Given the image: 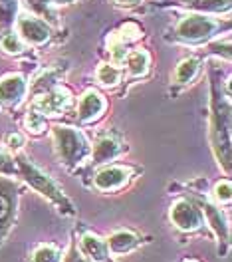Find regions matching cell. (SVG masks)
I'll list each match as a JSON object with an SVG mask.
<instances>
[{"label": "cell", "instance_id": "7402d4cb", "mask_svg": "<svg viewBox=\"0 0 232 262\" xmlns=\"http://www.w3.org/2000/svg\"><path fill=\"white\" fill-rule=\"evenodd\" d=\"M2 50H6L8 54H20L22 52V42L16 34H6L2 38Z\"/></svg>", "mask_w": 232, "mask_h": 262}, {"label": "cell", "instance_id": "83f0119b", "mask_svg": "<svg viewBox=\"0 0 232 262\" xmlns=\"http://www.w3.org/2000/svg\"><path fill=\"white\" fill-rule=\"evenodd\" d=\"M32 4L36 2H44V8H46V2H50V4H67V2H72V0H30Z\"/></svg>", "mask_w": 232, "mask_h": 262}, {"label": "cell", "instance_id": "5b68a950", "mask_svg": "<svg viewBox=\"0 0 232 262\" xmlns=\"http://www.w3.org/2000/svg\"><path fill=\"white\" fill-rule=\"evenodd\" d=\"M18 205V185L16 181L8 179L6 175L0 177V243L12 229L16 219Z\"/></svg>", "mask_w": 232, "mask_h": 262}, {"label": "cell", "instance_id": "f1b7e54d", "mask_svg": "<svg viewBox=\"0 0 232 262\" xmlns=\"http://www.w3.org/2000/svg\"><path fill=\"white\" fill-rule=\"evenodd\" d=\"M0 2H2V4H10V8H14V6H16V2H14V0H0Z\"/></svg>", "mask_w": 232, "mask_h": 262}, {"label": "cell", "instance_id": "ba28073f", "mask_svg": "<svg viewBox=\"0 0 232 262\" xmlns=\"http://www.w3.org/2000/svg\"><path fill=\"white\" fill-rule=\"evenodd\" d=\"M69 105V96L62 90H48L34 101V110L38 114L58 115Z\"/></svg>", "mask_w": 232, "mask_h": 262}, {"label": "cell", "instance_id": "ffe728a7", "mask_svg": "<svg viewBox=\"0 0 232 262\" xmlns=\"http://www.w3.org/2000/svg\"><path fill=\"white\" fill-rule=\"evenodd\" d=\"M119 70H117L115 66H109V64H103L98 68V80L100 83L103 85H115L119 82Z\"/></svg>", "mask_w": 232, "mask_h": 262}, {"label": "cell", "instance_id": "30bf717a", "mask_svg": "<svg viewBox=\"0 0 232 262\" xmlns=\"http://www.w3.org/2000/svg\"><path fill=\"white\" fill-rule=\"evenodd\" d=\"M80 252L89 262H111L109 260V248L105 245V241H101L100 236L85 232L80 241Z\"/></svg>", "mask_w": 232, "mask_h": 262}, {"label": "cell", "instance_id": "2e32d148", "mask_svg": "<svg viewBox=\"0 0 232 262\" xmlns=\"http://www.w3.org/2000/svg\"><path fill=\"white\" fill-rule=\"evenodd\" d=\"M125 58H127V70H129L131 76H143L147 72V68H149V56H147V52L135 50L131 54H127Z\"/></svg>", "mask_w": 232, "mask_h": 262}, {"label": "cell", "instance_id": "9a60e30c", "mask_svg": "<svg viewBox=\"0 0 232 262\" xmlns=\"http://www.w3.org/2000/svg\"><path fill=\"white\" fill-rule=\"evenodd\" d=\"M121 145L117 143L113 137H103L98 141V145L94 147L91 151V159H94V163L100 165V163H105V161H111V159H115L117 155L121 153Z\"/></svg>", "mask_w": 232, "mask_h": 262}, {"label": "cell", "instance_id": "5bb4252c", "mask_svg": "<svg viewBox=\"0 0 232 262\" xmlns=\"http://www.w3.org/2000/svg\"><path fill=\"white\" fill-rule=\"evenodd\" d=\"M105 245L115 254H125V252H131L133 248L139 245V238L131 230H117L105 241Z\"/></svg>", "mask_w": 232, "mask_h": 262}, {"label": "cell", "instance_id": "cb8c5ba5", "mask_svg": "<svg viewBox=\"0 0 232 262\" xmlns=\"http://www.w3.org/2000/svg\"><path fill=\"white\" fill-rule=\"evenodd\" d=\"M16 173V165L14 161L8 157V155H4L2 151H0V175H14Z\"/></svg>", "mask_w": 232, "mask_h": 262}, {"label": "cell", "instance_id": "52a82bcc", "mask_svg": "<svg viewBox=\"0 0 232 262\" xmlns=\"http://www.w3.org/2000/svg\"><path fill=\"white\" fill-rule=\"evenodd\" d=\"M16 28L20 38H24L28 44H44L48 38H50V28L44 20L36 16H28V14H22L18 16Z\"/></svg>", "mask_w": 232, "mask_h": 262}, {"label": "cell", "instance_id": "7a4b0ae2", "mask_svg": "<svg viewBox=\"0 0 232 262\" xmlns=\"http://www.w3.org/2000/svg\"><path fill=\"white\" fill-rule=\"evenodd\" d=\"M16 173L22 177V179L26 181L32 189H36L40 195H44L50 203H54L62 213L66 214H74V207H72V203L66 199V195L62 193V189L54 183V181L44 173V171H40L32 161H28L26 157H16Z\"/></svg>", "mask_w": 232, "mask_h": 262}, {"label": "cell", "instance_id": "484cf974", "mask_svg": "<svg viewBox=\"0 0 232 262\" xmlns=\"http://www.w3.org/2000/svg\"><path fill=\"white\" fill-rule=\"evenodd\" d=\"M6 145L10 149H20L24 145V137L20 133H8L6 135Z\"/></svg>", "mask_w": 232, "mask_h": 262}, {"label": "cell", "instance_id": "8fae6325", "mask_svg": "<svg viewBox=\"0 0 232 262\" xmlns=\"http://www.w3.org/2000/svg\"><path fill=\"white\" fill-rule=\"evenodd\" d=\"M200 207V211L204 214V219L211 223V227L213 230L216 232V236H218V241H222L224 245H228V238H230V234H228V225H226V221H224V216L220 213V209H216L213 203H208L206 199L204 201H197Z\"/></svg>", "mask_w": 232, "mask_h": 262}, {"label": "cell", "instance_id": "3957f363", "mask_svg": "<svg viewBox=\"0 0 232 262\" xmlns=\"http://www.w3.org/2000/svg\"><path fill=\"white\" fill-rule=\"evenodd\" d=\"M54 143L60 161L67 167H76L80 165L89 155V143L85 141L82 131L74 129V127H62L56 125L54 129Z\"/></svg>", "mask_w": 232, "mask_h": 262}, {"label": "cell", "instance_id": "f546056e", "mask_svg": "<svg viewBox=\"0 0 232 262\" xmlns=\"http://www.w3.org/2000/svg\"><path fill=\"white\" fill-rule=\"evenodd\" d=\"M115 2H119V4H135L137 0H115Z\"/></svg>", "mask_w": 232, "mask_h": 262}, {"label": "cell", "instance_id": "ac0fdd59", "mask_svg": "<svg viewBox=\"0 0 232 262\" xmlns=\"http://www.w3.org/2000/svg\"><path fill=\"white\" fill-rule=\"evenodd\" d=\"M32 262H62V254L56 246L42 245L34 250Z\"/></svg>", "mask_w": 232, "mask_h": 262}, {"label": "cell", "instance_id": "d6986e66", "mask_svg": "<svg viewBox=\"0 0 232 262\" xmlns=\"http://www.w3.org/2000/svg\"><path fill=\"white\" fill-rule=\"evenodd\" d=\"M191 6L199 8V10L226 12V10H230V0H195V2H191Z\"/></svg>", "mask_w": 232, "mask_h": 262}, {"label": "cell", "instance_id": "6da1fadb", "mask_svg": "<svg viewBox=\"0 0 232 262\" xmlns=\"http://www.w3.org/2000/svg\"><path fill=\"white\" fill-rule=\"evenodd\" d=\"M213 147L216 159L222 163L224 171H230V105L222 94H218V85L213 83Z\"/></svg>", "mask_w": 232, "mask_h": 262}, {"label": "cell", "instance_id": "d4e9b609", "mask_svg": "<svg viewBox=\"0 0 232 262\" xmlns=\"http://www.w3.org/2000/svg\"><path fill=\"white\" fill-rule=\"evenodd\" d=\"M125 56H127V48H125V44H123V42H117V44L111 46V58H113V62H115V64L125 62Z\"/></svg>", "mask_w": 232, "mask_h": 262}, {"label": "cell", "instance_id": "e0dca14e", "mask_svg": "<svg viewBox=\"0 0 232 262\" xmlns=\"http://www.w3.org/2000/svg\"><path fill=\"white\" fill-rule=\"evenodd\" d=\"M197 72H199V60L187 58V60H182L181 64L177 66V70H175V82L177 83L193 82V78L197 76Z\"/></svg>", "mask_w": 232, "mask_h": 262}, {"label": "cell", "instance_id": "8992f818", "mask_svg": "<svg viewBox=\"0 0 232 262\" xmlns=\"http://www.w3.org/2000/svg\"><path fill=\"white\" fill-rule=\"evenodd\" d=\"M171 223L181 230H197L204 225V214L200 211L199 203L191 199H179L171 207Z\"/></svg>", "mask_w": 232, "mask_h": 262}, {"label": "cell", "instance_id": "277c9868", "mask_svg": "<svg viewBox=\"0 0 232 262\" xmlns=\"http://www.w3.org/2000/svg\"><path fill=\"white\" fill-rule=\"evenodd\" d=\"M216 28H218V22H215L213 18L191 14L179 20L175 36L182 42H202V40H208L216 32Z\"/></svg>", "mask_w": 232, "mask_h": 262}, {"label": "cell", "instance_id": "4316f807", "mask_svg": "<svg viewBox=\"0 0 232 262\" xmlns=\"http://www.w3.org/2000/svg\"><path fill=\"white\" fill-rule=\"evenodd\" d=\"M64 262H89V260H85V256H82V254L78 252L76 245H72V248H69V254L66 256V260H64Z\"/></svg>", "mask_w": 232, "mask_h": 262}, {"label": "cell", "instance_id": "7c38bea8", "mask_svg": "<svg viewBox=\"0 0 232 262\" xmlns=\"http://www.w3.org/2000/svg\"><path fill=\"white\" fill-rule=\"evenodd\" d=\"M26 94V82L22 76H8L0 82V101L16 105Z\"/></svg>", "mask_w": 232, "mask_h": 262}, {"label": "cell", "instance_id": "4fadbf2b", "mask_svg": "<svg viewBox=\"0 0 232 262\" xmlns=\"http://www.w3.org/2000/svg\"><path fill=\"white\" fill-rule=\"evenodd\" d=\"M105 110V101L98 92H87L80 99V107H78V117L80 121H91L96 117H100L101 112Z\"/></svg>", "mask_w": 232, "mask_h": 262}, {"label": "cell", "instance_id": "4dcf8cb0", "mask_svg": "<svg viewBox=\"0 0 232 262\" xmlns=\"http://www.w3.org/2000/svg\"><path fill=\"white\" fill-rule=\"evenodd\" d=\"M189 262H195V260H189Z\"/></svg>", "mask_w": 232, "mask_h": 262}, {"label": "cell", "instance_id": "9c48e42d", "mask_svg": "<svg viewBox=\"0 0 232 262\" xmlns=\"http://www.w3.org/2000/svg\"><path fill=\"white\" fill-rule=\"evenodd\" d=\"M129 175H131V171L127 169V167H105V169H101L100 173L96 175V179H94V185L100 189V191H115L119 187H123L127 179H129Z\"/></svg>", "mask_w": 232, "mask_h": 262}, {"label": "cell", "instance_id": "44dd1931", "mask_svg": "<svg viewBox=\"0 0 232 262\" xmlns=\"http://www.w3.org/2000/svg\"><path fill=\"white\" fill-rule=\"evenodd\" d=\"M26 127H28V131H32V133H42L44 127H46L44 115L38 114L36 110L28 112V115H26Z\"/></svg>", "mask_w": 232, "mask_h": 262}, {"label": "cell", "instance_id": "603a6c76", "mask_svg": "<svg viewBox=\"0 0 232 262\" xmlns=\"http://www.w3.org/2000/svg\"><path fill=\"white\" fill-rule=\"evenodd\" d=\"M215 196H216V201H220V203H228L232 196L230 183H228V181L218 183V185L215 187Z\"/></svg>", "mask_w": 232, "mask_h": 262}]
</instances>
